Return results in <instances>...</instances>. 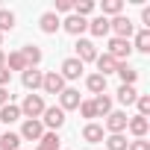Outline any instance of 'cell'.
<instances>
[{
  "label": "cell",
  "instance_id": "6da1fadb",
  "mask_svg": "<svg viewBox=\"0 0 150 150\" xmlns=\"http://www.w3.org/2000/svg\"><path fill=\"white\" fill-rule=\"evenodd\" d=\"M18 109H21V118H41L47 106H44V97L41 94H27Z\"/></svg>",
  "mask_w": 150,
  "mask_h": 150
},
{
  "label": "cell",
  "instance_id": "7a4b0ae2",
  "mask_svg": "<svg viewBox=\"0 0 150 150\" xmlns=\"http://www.w3.org/2000/svg\"><path fill=\"white\" fill-rule=\"evenodd\" d=\"M109 33H115V38L129 41L132 33H135V24H132L127 15H118V18H109Z\"/></svg>",
  "mask_w": 150,
  "mask_h": 150
},
{
  "label": "cell",
  "instance_id": "3957f363",
  "mask_svg": "<svg viewBox=\"0 0 150 150\" xmlns=\"http://www.w3.org/2000/svg\"><path fill=\"white\" fill-rule=\"evenodd\" d=\"M18 135H21V141H38V138L44 135V124H41V118H27Z\"/></svg>",
  "mask_w": 150,
  "mask_h": 150
},
{
  "label": "cell",
  "instance_id": "277c9868",
  "mask_svg": "<svg viewBox=\"0 0 150 150\" xmlns=\"http://www.w3.org/2000/svg\"><path fill=\"white\" fill-rule=\"evenodd\" d=\"M65 88H68V86H65V80L59 77V71H47V74H44V80H41V91H44V94H56V97H59Z\"/></svg>",
  "mask_w": 150,
  "mask_h": 150
},
{
  "label": "cell",
  "instance_id": "5b68a950",
  "mask_svg": "<svg viewBox=\"0 0 150 150\" xmlns=\"http://www.w3.org/2000/svg\"><path fill=\"white\" fill-rule=\"evenodd\" d=\"M106 53L112 56V59H118V62H127L129 59V53H132V44L129 41H124V38H109V47H106Z\"/></svg>",
  "mask_w": 150,
  "mask_h": 150
},
{
  "label": "cell",
  "instance_id": "8992f818",
  "mask_svg": "<svg viewBox=\"0 0 150 150\" xmlns=\"http://www.w3.org/2000/svg\"><path fill=\"white\" fill-rule=\"evenodd\" d=\"M83 71H86V65L80 62V59H74V56H68L65 62H62V71H59V77L68 83V80H80L83 77Z\"/></svg>",
  "mask_w": 150,
  "mask_h": 150
},
{
  "label": "cell",
  "instance_id": "52a82bcc",
  "mask_svg": "<svg viewBox=\"0 0 150 150\" xmlns=\"http://www.w3.org/2000/svg\"><path fill=\"white\" fill-rule=\"evenodd\" d=\"M74 50H77V56H74V59H80L83 65H86V62H94V59H97V47H94V41H91V38H77Z\"/></svg>",
  "mask_w": 150,
  "mask_h": 150
},
{
  "label": "cell",
  "instance_id": "ba28073f",
  "mask_svg": "<svg viewBox=\"0 0 150 150\" xmlns=\"http://www.w3.org/2000/svg\"><path fill=\"white\" fill-rule=\"evenodd\" d=\"M65 121H68V118H65V112H62L59 106H47L44 115H41V124L50 127V132H56L59 127H65Z\"/></svg>",
  "mask_w": 150,
  "mask_h": 150
},
{
  "label": "cell",
  "instance_id": "9c48e42d",
  "mask_svg": "<svg viewBox=\"0 0 150 150\" xmlns=\"http://www.w3.org/2000/svg\"><path fill=\"white\" fill-rule=\"evenodd\" d=\"M62 30H65L68 35H77V38H83V33L88 30V21H86V18H80V15H74V12H71V15H68V18L62 21Z\"/></svg>",
  "mask_w": 150,
  "mask_h": 150
},
{
  "label": "cell",
  "instance_id": "30bf717a",
  "mask_svg": "<svg viewBox=\"0 0 150 150\" xmlns=\"http://www.w3.org/2000/svg\"><path fill=\"white\" fill-rule=\"evenodd\" d=\"M127 121H129L127 112H115V109H112V112L106 115V129H109V135H121V132L127 129Z\"/></svg>",
  "mask_w": 150,
  "mask_h": 150
},
{
  "label": "cell",
  "instance_id": "8fae6325",
  "mask_svg": "<svg viewBox=\"0 0 150 150\" xmlns=\"http://www.w3.org/2000/svg\"><path fill=\"white\" fill-rule=\"evenodd\" d=\"M41 80H44V74H41L38 68H27V71L21 74V83H24V88H27L30 94H35V91L41 88Z\"/></svg>",
  "mask_w": 150,
  "mask_h": 150
},
{
  "label": "cell",
  "instance_id": "7c38bea8",
  "mask_svg": "<svg viewBox=\"0 0 150 150\" xmlns=\"http://www.w3.org/2000/svg\"><path fill=\"white\" fill-rule=\"evenodd\" d=\"M80 103H83V97H80V91H77V88H65V91L59 94V109H62V112L80 109Z\"/></svg>",
  "mask_w": 150,
  "mask_h": 150
},
{
  "label": "cell",
  "instance_id": "4fadbf2b",
  "mask_svg": "<svg viewBox=\"0 0 150 150\" xmlns=\"http://www.w3.org/2000/svg\"><path fill=\"white\" fill-rule=\"evenodd\" d=\"M38 27H41V33H44V35H56V33L62 30V21H59V15H56V12H44V15L38 18Z\"/></svg>",
  "mask_w": 150,
  "mask_h": 150
},
{
  "label": "cell",
  "instance_id": "5bb4252c",
  "mask_svg": "<svg viewBox=\"0 0 150 150\" xmlns=\"http://www.w3.org/2000/svg\"><path fill=\"white\" fill-rule=\"evenodd\" d=\"M94 65H97V74H100V77H109V74L118 71V59H112L109 53H97Z\"/></svg>",
  "mask_w": 150,
  "mask_h": 150
},
{
  "label": "cell",
  "instance_id": "9a60e30c",
  "mask_svg": "<svg viewBox=\"0 0 150 150\" xmlns=\"http://www.w3.org/2000/svg\"><path fill=\"white\" fill-rule=\"evenodd\" d=\"M103 135H106V132H103V127H100V124H94V121H88V124L83 127V141H86V144H100V141H103Z\"/></svg>",
  "mask_w": 150,
  "mask_h": 150
},
{
  "label": "cell",
  "instance_id": "2e32d148",
  "mask_svg": "<svg viewBox=\"0 0 150 150\" xmlns=\"http://www.w3.org/2000/svg\"><path fill=\"white\" fill-rule=\"evenodd\" d=\"M127 129H129L135 138H144V135H147V129H150V121H147V118H141V115H132V118L127 121Z\"/></svg>",
  "mask_w": 150,
  "mask_h": 150
},
{
  "label": "cell",
  "instance_id": "e0dca14e",
  "mask_svg": "<svg viewBox=\"0 0 150 150\" xmlns=\"http://www.w3.org/2000/svg\"><path fill=\"white\" fill-rule=\"evenodd\" d=\"M88 33H91L94 38H103V35H109V18H103V15L91 18V21H88Z\"/></svg>",
  "mask_w": 150,
  "mask_h": 150
},
{
  "label": "cell",
  "instance_id": "ac0fdd59",
  "mask_svg": "<svg viewBox=\"0 0 150 150\" xmlns=\"http://www.w3.org/2000/svg\"><path fill=\"white\" fill-rule=\"evenodd\" d=\"M21 56H24L27 68H38V62H41V47H35V44H24V47H21Z\"/></svg>",
  "mask_w": 150,
  "mask_h": 150
},
{
  "label": "cell",
  "instance_id": "d6986e66",
  "mask_svg": "<svg viewBox=\"0 0 150 150\" xmlns=\"http://www.w3.org/2000/svg\"><path fill=\"white\" fill-rule=\"evenodd\" d=\"M118 77H121V86H135V80H138V71L135 68H129L127 62H118Z\"/></svg>",
  "mask_w": 150,
  "mask_h": 150
},
{
  "label": "cell",
  "instance_id": "ffe728a7",
  "mask_svg": "<svg viewBox=\"0 0 150 150\" xmlns=\"http://www.w3.org/2000/svg\"><path fill=\"white\" fill-rule=\"evenodd\" d=\"M86 88L97 97V94H106V77H100V74H88L86 77Z\"/></svg>",
  "mask_w": 150,
  "mask_h": 150
},
{
  "label": "cell",
  "instance_id": "44dd1931",
  "mask_svg": "<svg viewBox=\"0 0 150 150\" xmlns=\"http://www.w3.org/2000/svg\"><path fill=\"white\" fill-rule=\"evenodd\" d=\"M129 44L138 53H150V30H138L135 33V41H129Z\"/></svg>",
  "mask_w": 150,
  "mask_h": 150
},
{
  "label": "cell",
  "instance_id": "7402d4cb",
  "mask_svg": "<svg viewBox=\"0 0 150 150\" xmlns=\"http://www.w3.org/2000/svg\"><path fill=\"white\" fill-rule=\"evenodd\" d=\"M91 103H94V112H97V118H100V115L106 118V115L112 112V97H109V94H97V97H91Z\"/></svg>",
  "mask_w": 150,
  "mask_h": 150
},
{
  "label": "cell",
  "instance_id": "603a6c76",
  "mask_svg": "<svg viewBox=\"0 0 150 150\" xmlns=\"http://www.w3.org/2000/svg\"><path fill=\"white\" fill-rule=\"evenodd\" d=\"M100 9H103V18H118L124 12V0H103Z\"/></svg>",
  "mask_w": 150,
  "mask_h": 150
},
{
  "label": "cell",
  "instance_id": "cb8c5ba5",
  "mask_svg": "<svg viewBox=\"0 0 150 150\" xmlns=\"http://www.w3.org/2000/svg\"><path fill=\"white\" fill-rule=\"evenodd\" d=\"M0 150H21V135L18 132H0Z\"/></svg>",
  "mask_w": 150,
  "mask_h": 150
},
{
  "label": "cell",
  "instance_id": "d4e9b609",
  "mask_svg": "<svg viewBox=\"0 0 150 150\" xmlns=\"http://www.w3.org/2000/svg\"><path fill=\"white\" fill-rule=\"evenodd\" d=\"M0 121H3V124H15V121H21V109H18L15 103L0 106Z\"/></svg>",
  "mask_w": 150,
  "mask_h": 150
},
{
  "label": "cell",
  "instance_id": "484cf974",
  "mask_svg": "<svg viewBox=\"0 0 150 150\" xmlns=\"http://www.w3.org/2000/svg\"><path fill=\"white\" fill-rule=\"evenodd\" d=\"M6 68H9V74L12 71H27V62H24V56H21V50H12L9 56H6Z\"/></svg>",
  "mask_w": 150,
  "mask_h": 150
},
{
  "label": "cell",
  "instance_id": "4316f807",
  "mask_svg": "<svg viewBox=\"0 0 150 150\" xmlns=\"http://www.w3.org/2000/svg\"><path fill=\"white\" fill-rule=\"evenodd\" d=\"M59 141H62V138H59L56 132H44V135L38 138V147H35V150H59Z\"/></svg>",
  "mask_w": 150,
  "mask_h": 150
},
{
  "label": "cell",
  "instance_id": "83f0119b",
  "mask_svg": "<svg viewBox=\"0 0 150 150\" xmlns=\"http://www.w3.org/2000/svg\"><path fill=\"white\" fill-rule=\"evenodd\" d=\"M135 97H138L135 86H121V88H118V100H121L124 106H132V103H135Z\"/></svg>",
  "mask_w": 150,
  "mask_h": 150
},
{
  "label": "cell",
  "instance_id": "f1b7e54d",
  "mask_svg": "<svg viewBox=\"0 0 150 150\" xmlns=\"http://www.w3.org/2000/svg\"><path fill=\"white\" fill-rule=\"evenodd\" d=\"M91 12H94V0H77V3H74V15L88 18Z\"/></svg>",
  "mask_w": 150,
  "mask_h": 150
},
{
  "label": "cell",
  "instance_id": "f546056e",
  "mask_svg": "<svg viewBox=\"0 0 150 150\" xmlns=\"http://www.w3.org/2000/svg\"><path fill=\"white\" fill-rule=\"evenodd\" d=\"M9 30H15V12L0 9V33H9Z\"/></svg>",
  "mask_w": 150,
  "mask_h": 150
},
{
  "label": "cell",
  "instance_id": "4dcf8cb0",
  "mask_svg": "<svg viewBox=\"0 0 150 150\" xmlns=\"http://www.w3.org/2000/svg\"><path fill=\"white\" fill-rule=\"evenodd\" d=\"M127 144H129V141H127V135H124V132H121V135H109V138H106V147H109V150H127Z\"/></svg>",
  "mask_w": 150,
  "mask_h": 150
},
{
  "label": "cell",
  "instance_id": "1f68e13d",
  "mask_svg": "<svg viewBox=\"0 0 150 150\" xmlns=\"http://www.w3.org/2000/svg\"><path fill=\"white\" fill-rule=\"evenodd\" d=\"M135 106H138V115L147 118V115H150V94H138V97H135Z\"/></svg>",
  "mask_w": 150,
  "mask_h": 150
},
{
  "label": "cell",
  "instance_id": "d6a6232c",
  "mask_svg": "<svg viewBox=\"0 0 150 150\" xmlns=\"http://www.w3.org/2000/svg\"><path fill=\"white\" fill-rule=\"evenodd\" d=\"M80 115H83V118H88V121H91V118H97L94 103H91V100H83V103H80Z\"/></svg>",
  "mask_w": 150,
  "mask_h": 150
},
{
  "label": "cell",
  "instance_id": "836d02e7",
  "mask_svg": "<svg viewBox=\"0 0 150 150\" xmlns=\"http://www.w3.org/2000/svg\"><path fill=\"white\" fill-rule=\"evenodd\" d=\"M127 150H150V141H147V138H132V141L127 144Z\"/></svg>",
  "mask_w": 150,
  "mask_h": 150
},
{
  "label": "cell",
  "instance_id": "e575fe53",
  "mask_svg": "<svg viewBox=\"0 0 150 150\" xmlns=\"http://www.w3.org/2000/svg\"><path fill=\"white\" fill-rule=\"evenodd\" d=\"M53 12H68L71 15L74 12V0H56V9Z\"/></svg>",
  "mask_w": 150,
  "mask_h": 150
},
{
  "label": "cell",
  "instance_id": "d590c367",
  "mask_svg": "<svg viewBox=\"0 0 150 150\" xmlns=\"http://www.w3.org/2000/svg\"><path fill=\"white\" fill-rule=\"evenodd\" d=\"M9 83H12V74H9V68H0V88H9Z\"/></svg>",
  "mask_w": 150,
  "mask_h": 150
},
{
  "label": "cell",
  "instance_id": "8d00e7d4",
  "mask_svg": "<svg viewBox=\"0 0 150 150\" xmlns=\"http://www.w3.org/2000/svg\"><path fill=\"white\" fill-rule=\"evenodd\" d=\"M6 103H12V94L9 88H0V106H6Z\"/></svg>",
  "mask_w": 150,
  "mask_h": 150
},
{
  "label": "cell",
  "instance_id": "74e56055",
  "mask_svg": "<svg viewBox=\"0 0 150 150\" xmlns=\"http://www.w3.org/2000/svg\"><path fill=\"white\" fill-rule=\"evenodd\" d=\"M0 68H6V53H3V47H0Z\"/></svg>",
  "mask_w": 150,
  "mask_h": 150
},
{
  "label": "cell",
  "instance_id": "f35d334b",
  "mask_svg": "<svg viewBox=\"0 0 150 150\" xmlns=\"http://www.w3.org/2000/svg\"><path fill=\"white\" fill-rule=\"evenodd\" d=\"M0 47H3V33H0Z\"/></svg>",
  "mask_w": 150,
  "mask_h": 150
}]
</instances>
